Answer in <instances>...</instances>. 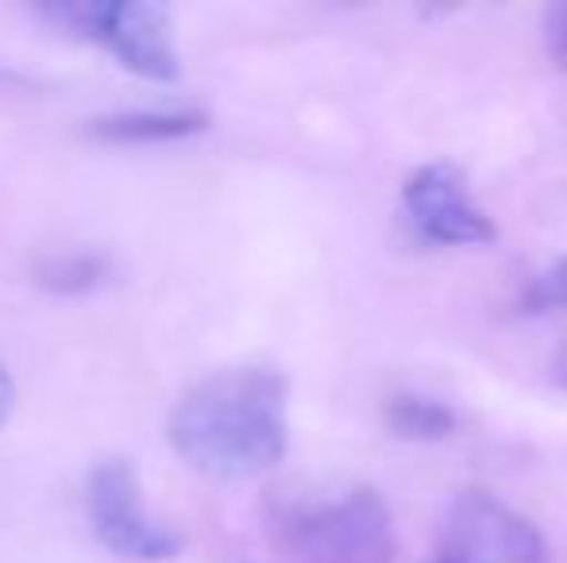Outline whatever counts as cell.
<instances>
[{"mask_svg":"<svg viewBox=\"0 0 567 563\" xmlns=\"http://www.w3.org/2000/svg\"><path fill=\"white\" fill-rule=\"evenodd\" d=\"M290 383L275 367H225L171 409V448L209 479H251L290 448Z\"/></svg>","mask_w":567,"mask_h":563,"instance_id":"6da1fadb","label":"cell"},{"mask_svg":"<svg viewBox=\"0 0 567 563\" xmlns=\"http://www.w3.org/2000/svg\"><path fill=\"white\" fill-rule=\"evenodd\" d=\"M278 549L298 563H390L394 518L379 490L351 487L321 502H293L270 518Z\"/></svg>","mask_w":567,"mask_h":563,"instance_id":"7a4b0ae2","label":"cell"},{"mask_svg":"<svg viewBox=\"0 0 567 563\" xmlns=\"http://www.w3.org/2000/svg\"><path fill=\"white\" fill-rule=\"evenodd\" d=\"M35 12L66 35L101 43L135 77L158 85L182 77L171 8L151 0H51Z\"/></svg>","mask_w":567,"mask_h":563,"instance_id":"3957f363","label":"cell"},{"mask_svg":"<svg viewBox=\"0 0 567 563\" xmlns=\"http://www.w3.org/2000/svg\"><path fill=\"white\" fill-rule=\"evenodd\" d=\"M85 513L109 552L135 563L178 560L186 536L147 513L143 482L132 459H101L85 479Z\"/></svg>","mask_w":567,"mask_h":563,"instance_id":"277c9868","label":"cell"},{"mask_svg":"<svg viewBox=\"0 0 567 563\" xmlns=\"http://www.w3.org/2000/svg\"><path fill=\"white\" fill-rule=\"evenodd\" d=\"M441 563H548V544L514 505L463 490L444 518Z\"/></svg>","mask_w":567,"mask_h":563,"instance_id":"5b68a950","label":"cell"},{"mask_svg":"<svg viewBox=\"0 0 567 563\" xmlns=\"http://www.w3.org/2000/svg\"><path fill=\"white\" fill-rule=\"evenodd\" d=\"M402 212L413 236L433 248H483L494 236V220L471 197L460 166L425 163L405 178Z\"/></svg>","mask_w":567,"mask_h":563,"instance_id":"8992f818","label":"cell"},{"mask_svg":"<svg viewBox=\"0 0 567 563\" xmlns=\"http://www.w3.org/2000/svg\"><path fill=\"white\" fill-rule=\"evenodd\" d=\"M209 128L205 108H132V113H109L85 121V136L97 143H174L202 136Z\"/></svg>","mask_w":567,"mask_h":563,"instance_id":"52a82bcc","label":"cell"},{"mask_svg":"<svg viewBox=\"0 0 567 563\" xmlns=\"http://www.w3.org/2000/svg\"><path fill=\"white\" fill-rule=\"evenodd\" d=\"M113 274V259L101 251H70V256H51L35 267V282L54 298H85L101 290Z\"/></svg>","mask_w":567,"mask_h":563,"instance_id":"ba28073f","label":"cell"},{"mask_svg":"<svg viewBox=\"0 0 567 563\" xmlns=\"http://www.w3.org/2000/svg\"><path fill=\"white\" fill-rule=\"evenodd\" d=\"M386 428L398 440L433 444L449 440L455 432V414L444 402L425 398V394H398V398L386 402Z\"/></svg>","mask_w":567,"mask_h":563,"instance_id":"9c48e42d","label":"cell"},{"mask_svg":"<svg viewBox=\"0 0 567 563\" xmlns=\"http://www.w3.org/2000/svg\"><path fill=\"white\" fill-rule=\"evenodd\" d=\"M522 309L533 316L540 313H564L567 309V251L556 259L553 267L537 274L529 285L522 290Z\"/></svg>","mask_w":567,"mask_h":563,"instance_id":"30bf717a","label":"cell"},{"mask_svg":"<svg viewBox=\"0 0 567 563\" xmlns=\"http://www.w3.org/2000/svg\"><path fill=\"white\" fill-rule=\"evenodd\" d=\"M545 46H548V59L567 74V0L545 12Z\"/></svg>","mask_w":567,"mask_h":563,"instance_id":"8fae6325","label":"cell"},{"mask_svg":"<svg viewBox=\"0 0 567 563\" xmlns=\"http://www.w3.org/2000/svg\"><path fill=\"white\" fill-rule=\"evenodd\" d=\"M12 409H16V378H12V371L0 363V428L8 425Z\"/></svg>","mask_w":567,"mask_h":563,"instance_id":"7c38bea8","label":"cell"},{"mask_svg":"<svg viewBox=\"0 0 567 563\" xmlns=\"http://www.w3.org/2000/svg\"><path fill=\"white\" fill-rule=\"evenodd\" d=\"M556 371H560V378H564V386H567V347L560 352V363H556Z\"/></svg>","mask_w":567,"mask_h":563,"instance_id":"4fadbf2b","label":"cell"}]
</instances>
